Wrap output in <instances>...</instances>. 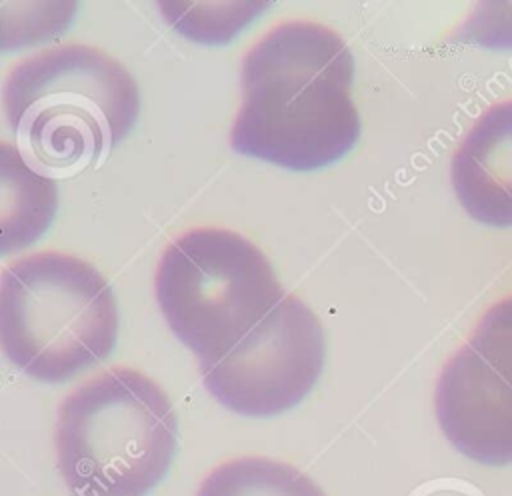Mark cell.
I'll return each mask as SVG.
<instances>
[{
    "label": "cell",
    "mask_w": 512,
    "mask_h": 496,
    "mask_svg": "<svg viewBox=\"0 0 512 496\" xmlns=\"http://www.w3.org/2000/svg\"><path fill=\"white\" fill-rule=\"evenodd\" d=\"M352 78L354 58L336 30L276 24L244 56L232 150L290 170L336 162L360 136Z\"/></svg>",
    "instance_id": "obj_1"
},
{
    "label": "cell",
    "mask_w": 512,
    "mask_h": 496,
    "mask_svg": "<svg viewBox=\"0 0 512 496\" xmlns=\"http://www.w3.org/2000/svg\"><path fill=\"white\" fill-rule=\"evenodd\" d=\"M196 496H326L302 470L288 462L242 456L212 468Z\"/></svg>",
    "instance_id": "obj_10"
},
{
    "label": "cell",
    "mask_w": 512,
    "mask_h": 496,
    "mask_svg": "<svg viewBox=\"0 0 512 496\" xmlns=\"http://www.w3.org/2000/svg\"><path fill=\"white\" fill-rule=\"evenodd\" d=\"M434 410L460 454L488 466L512 464V386L468 342L444 362Z\"/></svg>",
    "instance_id": "obj_7"
},
{
    "label": "cell",
    "mask_w": 512,
    "mask_h": 496,
    "mask_svg": "<svg viewBox=\"0 0 512 496\" xmlns=\"http://www.w3.org/2000/svg\"><path fill=\"white\" fill-rule=\"evenodd\" d=\"M2 110L24 162L62 180L100 166L140 114L132 74L102 48L68 42L18 60Z\"/></svg>",
    "instance_id": "obj_2"
},
{
    "label": "cell",
    "mask_w": 512,
    "mask_h": 496,
    "mask_svg": "<svg viewBox=\"0 0 512 496\" xmlns=\"http://www.w3.org/2000/svg\"><path fill=\"white\" fill-rule=\"evenodd\" d=\"M2 250L34 242L56 212V184L32 170L18 148L2 140Z\"/></svg>",
    "instance_id": "obj_9"
},
{
    "label": "cell",
    "mask_w": 512,
    "mask_h": 496,
    "mask_svg": "<svg viewBox=\"0 0 512 496\" xmlns=\"http://www.w3.org/2000/svg\"><path fill=\"white\" fill-rule=\"evenodd\" d=\"M450 180L474 220L512 226V98L476 118L452 154Z\"/></svg>",
    "instance_id": "obj_8"
},
{
    "label": "cell",
    "mask_w": 512,
    "mask_h": 496,
    "mask_svg": "<svg viewBox=\"0 0 512 496\" xmlns=\"http://www.w3.org/2000/svg\"><path fill=\"white\" fill-rule=\"evenodd\" d=\"M468 344L512 386V296L494 302L480 316Z\"/></svg>",
    "instance_id": "obj_11"
},
{
    "label": "cell",
    "mask_w": 512,
    "mask_h": 496,
    "mask_svg": "<svg viewBox=\"0 0 512 496\" xmlns=\"http://www.w3.org/2000/svg\"><path fill=\"white\" fill-rule=\"evenodd\" d=\"M154 290L170 330L200 364L234 348L286 294L254 242L216 226L190 228L164 248Z\"/></svg>",
    "instance_id": "obj_5"
},
{
    "label": "cell",
    "mask_w": 512,
    "mask_h": 496,
    "mask_svg": "<svg viewBox=\"0 0 512 496\" xmlns=\"http://www.w3.org/2000/svg\"><path fill=\"white\" fill-rule=\"evenodd\" d=\"M54 448L76 496H144L174 456L176 412L150 376L112 366L64 398Z\"/></svg>",
    "instance_id": "obj_3"
},
{
    "label": "cell",
    "mask_w": 512,
    "mask_h": 496,
    "mask_svg": "<svg viewBox=\"0 0 512 496\" xmlns=\"http://www.w3.org/2000/svg\"><path fill=\"white\" fill-rule=\"evenodd\" d=\"M322 364L320 320L296 294H284L234 348L200 364V372L206 390L228 410L272 416L310 392Z\"/></svg>",
    "instance_id": "obj_6"
},
{
    "label": "cell",
    "mask_w": 512,
    "mask_h": 496,
    "mask_svg": "<svg viewBox=\"0 0 512 496\" xmlns=\"http://www.w3.org/2000/svg\"><path fill=\"white\" fill-rule=\"evenodd\" d=\"M118 336L116 298L86 260L40 250L16 258L0 280V342L26 376L62 382L102 362Z\"/></svg>",
    "instance_id": "obj_4"
}]
</instances>
